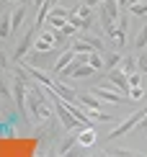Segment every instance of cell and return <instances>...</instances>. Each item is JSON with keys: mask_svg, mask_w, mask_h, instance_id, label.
Wrapping results in <instances>:
<instances>
[{"mask_svg": "<svg viewBox=\"0 0 147 157\" xmlns=\"http://www.w3.org/2000/svg\"><path fill=\"white\" fill-rule=\"evenodd\" d=\"M67 16H70V13L65 8H59V5H52L49 13H46V18H67Z\"/></svg>", "mask_w": 147, "mask_h": 157, "instance_id": "ac0fdd59", "label": "cell"}, {"mask_svg": "<svg viewBox=\"0 0 147 157\" xmlns=\"http://www.w3.org/2000/svg\"><path fill=\"white\" fill-rule=\"evenodd\" d=\"M75 13L83 18V21H93V8H90V5H85V3H83V5H77Z\"/></svg>", "mask_w": 147, "mask_h": 157, "instance_id": "e0dca14e", "label": "cell"}, {"mask_svg": "<svg viewBox=\"0 0 147 157\" xmlns=\"http://www.w3.org/2000/svg\"><path fill=\"white\" fill-rule=\"evenodd\" d=\"M142 80H139V75L134 72V75H129V88H134V85H139Z\"/></svg>", "mask_w": 147, "mask_h": 157, "instance_id": "4316f807", "label": "cell"}, {"mask_svg": "<svg viewBox=\"0 0 147 157\" xmlns=\"http://www.w3.org/2000/svg\"><path fill=\"white\" fill-rule=\"evenodd\" d=\"M96 3H98V0H85V5H90V8H93Z\"/></svg>", "mask_w": 147, "mask_h": 157, "instance_id": "4dcf8cb0", "label": "cell"}, {"mask_svg": "<svg viewBox=\"0 0 147 157\" xmlns=\"http://www.w3.org/2000/svg\"><path fill=\"white\" fill-rule=\"evenodd\" d=\"M119 3V8H124V5H129V0H116Z\"/></svg>", "mask_w": 147, "mask_h": 157, "instance_id": "f1b7e54d", "label": "cell"}, {"mask_svg": "<svg viewBox=\"0 0 147 157\" xmlns=\"http://www.w3.org/2000/svg\"><path fill=\"white\" fill-rule=\"evenodd\" d=\"M111 39L116 41V47H121V44H126V29H121V26H119V29H116V34H113Z\"/></svg>", "mask_w": 147, "mask_h": 157, "instance_id": "d6986e66", "label": "cell"}, {"mask_svg": "<svg viewBox=\"0 0 147 157\" xmlns=\"http://www.w3.org/2000/svg\"><path fill=\"white\" fill-rule=\"evenodd\" d=\"M88 64H90V67L93 70H103V59H101V52H90V54H88Z\"/></svg>", "mask_w": 147, "mask_h": 157, "instance_id": "5bb4252c", "label": "cell"}, {"mask_svg": "<svg viewBox=\"0 0 147 157\" xmlns=\"http://www.w3.org/2000/svg\"><path fill=\"white\" fill-rule=\"evenodd\" d=\"M72 144H77V136H70V139H67V142H65V144H62V149H59V155H67Z\"/></svg>", "mask_w": 147, "mask_h": 157, "instance_id": "44dd1931", "label": "cell"}, {"mask_svg": "<svg viewBox=\"0 0 147 157\" xmlns=\"http://www.w3.org/2000/svg\"><path fill=\"white\" fill-rule=\"evenodd\" d=\"M59 31H62L65 36H70L72 31H75V26H72V23H65V26H62V29H59Z\"/></svg>", "mask_w": 147, "mask_h": 157, "instance_id": "484cf974", "label": "cell"}, {"mask_svg": "<svg viewBox=\"0 0 147 157\" xmlns=\"http://www.w3.org/2000/svg\"><path fill=\"white\" fill-rule=\"evenodd\" d=\"M113 21H116V18H111L109 13L101 8V23H103V29H106V34H109V36L116 34V23H113Z\"/></svg>", "mask_w": 147, "mask_h": 157, "instance_id": "30bf717a", "label": "cell"}, {"mask_svg": "<svg viewBox=\"0 0 147 157\" xmlns=\"http://www.w3.org/2000/svg\"><path fill=\"white\" fill-rule=\"evenodd\" d=\"M137 126H139V129H147V113L142 116V121H139V124H137Z\"/></svg>", "mask_w": 147, "mask_h": 157, "instance_id": "83f0119b", "label": "cell"}, {"mask_svg": "<svg viewBox=\"0 0 147 157\" xmlns=\"http://www.w3.org/2000/svg\"><path fill=\"white\" fill-rule=\"evenodd\" d=\"M106 85H109V88H111V85H116L124 95H129V77H126L121 70H116V67L109 72V82H106Z\"/></svg>", "mask_w": 147, "mask_h": 157, "instance_id": "3957f363", "label": "cell"}, {"mask_svg": "<svg viewBox=\"0 0 147 157\" xmlns=\"http://www.w3.org/2000/svg\"><path fill=\"white\" fill-rule=\"evenodd\" d=\"M26 93H29V90H26V82L21 77H16V80H13V95H16V106H18V111H21L23 116H26Z\"/></svg>", "mask_w": 147, "mask_h": 157, "instance_id": "277c9868", "label": "cell"}, {"mask_svg": "<svg viewBox=\"0 0 147 157\" xmlns=\"http://www.w3.org/2000/svg\"><path fill=\"white\" fill-rule=\"evenodd\" d=\"M103 10L109 13L111 18H119V3L116 0H103Z\"/></svg>", "mask_w": 147, "mask_h": 157, "instance_id": "9a60e30c", "label": "cell"}, {"mask_svg": "<svg viewBox=\"0 0 147 157\" xmlns=\"http://www.w3.org/2000/svg\"><path fill=\"white\" fill-rule=\"evenodd\" d=\"M23 18H26V8L21 5V8H16V10H13V16H10V31H18V29H21Z\"/></svg>", "mask_w": 147, "mask_h": 157, "instance_id": "9c48e42d", "label": "cell"}, {"mask_svg": "<svg viewBox=\"0 0 147 157\" xmlns=\"http://www.w3.org/2000/svg\"><path fill=\"white\" fill-rule=\"evenodd\" d=\"M121 72H124L126 77L137 72V64H134V59H132V57H121Z\"/></svg>", "mask_w": 147, "mask_h": 157, "instance_id": "7c38bea8", "label": "cell"}, {"mask_svg": "<svg viewBox=\"0 0 147 157\" xmlns=\"http://www.w3.org/2000/svg\"><path fill=\"white\" fill-rule=\"evenodd\" d=\"M10 3H13V0H10Z\"/></svg>", "mask_w": 147, "mask_h": 157, "instance_id": "d6a6232c", "label": "cell"}, {"mask_svg": "<svg viewBox=\"0 0 147 157\" xmlns=\"http://www.w3.org/2000/svg\"><path fill=\"white\" fill-rule=\"evenodd\" d=\"M77 103H80V106H85V108H93V111H98V106H101L98 98H96V95H88V93L77 95Z\"/></svg>", "mask_w": 147, "mask_h": 157, "instance_id": "8fae6325", "label": "cell"}, {"mask_svg": "<svg viewBox=\"0 0 147 157\" xmlns=\"http://www.w3.org/2000/svg\"><path fill=\"white\" fill-rule=\"evenodd\" d=\"M26 101H29V108H31V113H34V119L46 121L52 116V101L44 98L42 88H31L29 93H26Z\"/></svg>", "mask_w": 147, "mask_h": 157, "instance_id": "6da1fadb", "label": "cell"}, {"mask_svg": "<svg viewBox=\"0 0 147 157\" xmlns=\"http://www.w3.org/2000/svg\"><path fill=\"white\" fill-rule=\"evenodd\" d=\"M96 98H103V101H111V103H124L126 98L124 93H116L113 88H109V85H103V88H96V93H93Z\"/></svg>", "mask_w": 147, "mask_h": 157, "instance_id": "8992f818", "label": "cell"}, {"mask_svg": "<svg viewBox=\"0 0 147 157\" xmlns=\"http://www.w3.org/2000/svg\"><path fill=\"white\" fill-rule=\"evenodd\" d=\"M126 8H129L132 16H145V13H147V3H142V0H139V3H129Z\"/></svg>", "mask_w": 147, "mask_h": 157, "instance_id": "2e32d148", "label": "cell"}, {"mask_svg": "<svg viewBox=\"0 0 147 157\" xmlns=\"http://www.w3.org/2000/svg\"><path fill=\"white\" fill-rule=\"evenodd\" d=\"M10 36V16H0V39H8Z\"/></svg>", "mask_w": 147, "mask_h": 157, "instance_id": "4fadbf2b", "label": "cell"}, {"mask_svg": "<svg viewBox=\"0 0 147 157\" xmlns=\"http://www.w3.org/2000/svg\"><path fill=\"white\" fill-rule=\"evenodd\" d=\"M44 3H46V0H34V5H36V8H42Z\"/></svg>", "mask_w": 147, "mask_h": 157, "instance_id": "f546056e", "label": "cell"}, {"mask_svg": "<svg viewBox=\"0 0 147 157\" xmlns=\"http://www.w3.org/2000/svg\"><path fill=\"white\" fill-rule=\"evenodd\" d=\"M129 3H139V0H129Z\"/></svg>", "mask_w": 147, "mask_h": 157, "instance_id": "1f68e13d", "label": "cell"}, {"mask_svg": "<svg viewBox=\"0 0 147 157\" xmlns=\"http://www.w3.org/2000/svg\"><path fill=\"white\" fill-rule=\"evenodd\" d=\"M139 70H142V72H147V54H139Z\"/></svg>", "mask_w": 147, "mask_h": 157, "instance_id": "d4e9b609", "label": "cell"}, {"mask_svg": "<svg viewBox=\"0 0 147 157\" xmlns=\"http://www.w3.org/2000/svg\"><path fill=\"white\" fill-rule=\"evenodd\" d=\"M129 98H142V85H134V88H129Z\"/></svg>", "mask_w": 147, "mask_h": 157, "instance_id": "cb8c5ba5", "label": "cell"}, {"mask_svg": "<svg viewBox=\"0 0 147 157\" xmlns=\"http://www.w3.org/2000/svg\"><path fill=\"white\" fill-rule=\"evenodd\" d=\"M72 57H75V52H72V49H67V52H62V54H59V59L52 64V67H54V75H59L65 67H67V64L72 62Z\"/></svg>", "mask_w": 147, "mask_h": 157, "instance_id": "ba28073f", "label": "cell"}, {"mask_svg": "<svg viewBox=\"0 0 147 157\" xmlns=\"http://www.w3.org/2000/svg\"><path fill=\"white\" fill-rule=\"evenodd\" d=\"M145 113H147V111H139V113H132L129 119H126V121L121 124V126H116V129H113V132L109 134V139H116V136H124L126 132H132V129H134L137 124L142 121V116H145Z\"/></svg>", "mask_w": 147, "mask_h": 157, "instance_id": "7a4b0ae2", "label": "cell"}, {"mask_svg": "<svg viewBox=\"0 0 147 157\" xmlns=\"http://www.w3.org/2000/svg\"><path fill=\"white\" fill-rule=\"evenodd\" d=\"M145 44H147V26L142 31H139V36H137V41H134V47L137 49H145Z\"/></svg>", "mask_w": 147, "mask_h": 157, "instance_id": "ffe728a7", "label": "cell"}, {"mask_svg": "<svg viewBox=\"0 0 147 157\" xmlns=\"http://www.w3.org/2000/svg\"><path fill=\"white\" fill-rule=\"evenodd\" d=\"M116 64H121V57H119L116 52H113V54L109 57V62H106V67H111V70H113V67H116Z\"/></svg>", "mask_w": 147, "mask_h": 157, "instance_id": "603a6c76", "label": "cell"}, {"mask_svg": "<svg viewBox=\"0 0 147 157\" xmlns=\"http://www.w3.org/2000/svg\"><path fill=\"white\" fill-rule=\"evenodd\" d=\"M77 144H83V147L96 144V129L93 126H83V132L77 134Z\"/></svg>", "mask_w": 147, "mask_h": 157, "instance_id": "52a82bcc", "label": "cell"}, {"mask_svg": "<svg viewBox=\"0 0 147 157\" xmlns=\"http://www.w3.org/2000/svg\"><path fill=\"white\" fill-rule=\"evenodd\" d=\"M31 47H34V29L31 31H26V36L18 41V47H16V52H13V59H23L26 57V52H29Z\"/></svg>", "mask_w": 147, "mask_h": 157, "instance_id": "5b68a950", "label": "cell"}, {"mask_svg": "<svg viewBox=\"0 0 147 157\" xmlns=\"http://www.w3.org/2000/svg\"><path fill=\"white\" fill-rule=\"evenodd\" d=\"M46 23H49L52 29H62V26L67 23V21H65V18H46Z\"/></svg>", "mask_w": 147, "mask_h": 157, "instance_id": "7402d4cb", "label": "cell"}]
</instances>
